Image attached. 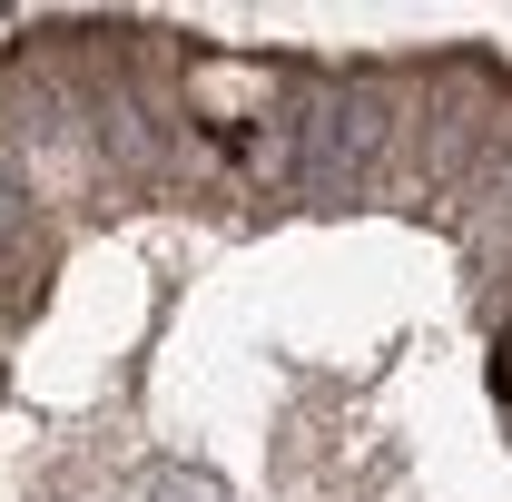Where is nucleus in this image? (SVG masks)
Segmentation results:
<instances>
[{
	"label": "nucleus",
	"instance_id": "f257e3e1",
	"mask_svg": "<svg viewBox=\"0 0 512 502\" xmlns=\"http://www.w3.org/2000/svg\"><path fill=\"white\" fill-rule=\"evenodd\" d=\"M503 394H512V345H503Z\"/></svg>",
	"mask_w": 512,
	"mask_h": 502
}]
</instances>
